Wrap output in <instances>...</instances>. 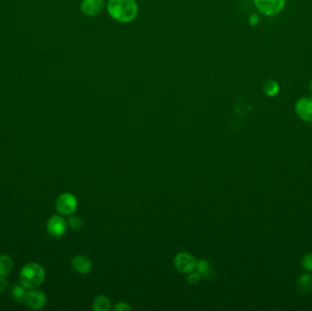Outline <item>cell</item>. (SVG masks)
I'll return each mask as SVG.
<instances>
[{
    "label": "cell",
    "instance_id": "cell-3",
    "mask_svg": "<svg viewBox=\"0 0 312 311\" xmlns=\"http://www.w3.org/2000/svg\"><path fill=\"white\" fill-rule=\"evenodd\" d=\"M78 199L72 193H63L57 198L56 209L61 215L70 216L76 212Z\"/></svg>",
    "mask_w": 312,
    "mask_h": 311
},
{
    "label": "cell",
    "instance_id": "cell-1",
    "mask_svg": "<svg viewBox=\"0 0 312 311\" xmlns=\"http://www.w3.org/2000/svg\"><path fill=\"white\" fill-rule=\"evenodd\" d=\"M107 9L110 17L122 23L132 21L138 14V7L133 0H109Z\"/></svg>",
    "mask_w": 312,
    "mask_h": 311
},
{
    "label": "cell",
    "instance_id": "cell-9",
    "mask_svg": "<svg viewBox=\"0 0 312 311\" xmlns=\"http://www.w3.org/2000/svg\"><path fill=\"white\" fill-rule=\"evenodd\" d=\"M104 6V0H83L80 9L86 16L95 17L103 11Z\"/></svg>",
    "mask_w": 312,
    "mask_h": 311
},
{
    "label": "cell",
    "instance_id": "cell-13",
    "mask_svg": "<svg viewBox=\"0 0 312 311\" xmlns=\"http://www.w3.org/2000/svg\"><path fill=\"white\" fill-rule=\"evenodd\" d=\"M12 258L8 255H0V277H8L13 269Z\"/></svg>",
    "mask_w": 312,
    "mask_h": 311
},
{
    "label": "cell",
    "instance_id": "cell-7",
    "mask_svg": "<svg viewBox=\"0 0 312 311\" xmlns=\"http://www.w3.org/2000/svg\"><path fill=\"white\" fill-rule=\"evenodd\" d=\"M47 231L53 238H59L67 231V222L61 215H52L47 223Z\"/></svg>",
    "mask_w": 312,
    "mask_h": 311
},
{
    "label": "cell",
    "instance_id": "cell-19",
    "mask_svg": "<svg viewBox=\"0 0 312 311\" xmlns=\"http://www.w3.org/2000/svg\"><path fill=\"white\" fill-rule=\"evenodd\" d=\"M201 279V277L197 272H194L192 271L188 273V277H187V281L189 282L190 284H197Z\"/></svg>",
    "mask_w": 312,
    "mask_h": 311
},
{
    "label": "cell",
    "instance_id": "cell-15",
    "mask_svg": "<svg viewBox=\"0 0 312 311\" xmlns=\"http://www.w3.org/2000/svg\"><path fill=\"white\" fill-rule=\"evenodd\" d=\"M263 91L268 96L274 97L279 93V85L276 80H266L263 83Z\"/></svg>",
    "mask_w": 312,
    "mask_h": 311
},
{
    "label": "cell",
    "instance_id": "cell-11",
    "mask_svg": "<svg viewBox=\"0 0 312 311\" xmlns=\"http://www.w3.org/2000/svg\"><path fill=\"white\" fill-rule=\"evenodd\" d=\"M195 270L200 275V277L205 279H210L215 277V271L212 269L210 264L205 259L197 261Z\"/></svg>",
    "mask_w": 312,
    "mask_h": 311
},
{
    "label": "cell",
    "instance_id": "cell-17",
    "mask_svg": "<svg viewBox=\"0 0 312 311\" xmlns=\"http://www.w3.org/2000/svg\"><path fill=\"white\" fill-rule=\"evenodd\" d=\"M68 224H69V226L72 227V229L75 230V231L80 230L81 227H82V221H81V219L77 217V216H74V215H72V216L70 215V218H69Z\"/></svg>",
    "mask_w": 312,
    "mask_h": 311
},
{
    "label": "cell",
    "instance_id": "cell-18",
    "mask_svg": "<svg viewBox=\"0 0 312 311\" xmlns=\"http://www.w3.org/2000/svg\"><path fill=\"white\" fill-rule=\"evenodd\" d=\"M303 269L308 272H312V253H308L302 258Z\"/></svg>",
    "mask_w": 312,
    "mask_h": 311
},
{
    "label": "cell",
    "instance_id": "cell-8",
    "mask_svg": "<svg viewBox=\"0 0 312 311\" xmlns=\"http://www.w3.org/2000/svg\"><path fill=\"white\" fill-rule=\"evenodd\" d=\"M297 115L305 122H312V97H302L295 106Z\"/></svg>",
    "mask_w": 312,
    "mask_h": 311
},
{
    "label": "cell",
    "instance_id": "cell-21",
    "mask_svg": "<svg viewBox=\"0 0 312 311\" xmlns=\"http://www.w3.org/2000/svg\"><path fill=\"white\" fill-rule=\"evenodd\" d=\"M7 287H8V280L5 277H0V293L4 292Z\"/></svg>",
    "mask_w": 312,
    "mask_h": 311
},
{
    "label": "cell",
    "instance_id": "cell-12",
    "mask_svg": "<svg viewBox=\"0 0 312 311\" xmlns=\"http://www.w3.org/2000/svg\"><path fill=\"white\" fill-rule=\"evenodd\" d=\"M297 290L302 294L308 293L312 290V277L308 274H302L298 278Z\"/></svg>",
    "mask_w": 312,
    "mask_h": 311
},
{
    "label": "cell",
    "instance_id": "cell-6",
    "mask_svg": "<svg viewBox=\"0 0 312 311\" xmlns=\"http://www.w3.org/2000/svg\"><path fill=\"white\" fill-rule=\"evenodd\" d=\"M173 263L179 272L188 274L195 270L197 260L189 253L181 252L175 256Z\"/></svg>",
    "mask_w": 312,
    "mask_h": 311
},
{
    "label": "cell",
    "instance_id": "cell-2",
    "mask_svg": "<svg viewBox=\"0 0 312 311\" xmlns=\"http://www.w3.org/2000/svg\"><path fill=\"white\" fill-rule=\"evenodd\" d=\"M45 277L46 273L42 265L31 262L22 268L19 273V281L28 290H31L42 285Z\"/></svg>",
    "mask_w": 312,
    "mask_h": 311
},
{
    "label": "cell",
    "instance_id": "cell-5",
    "mask_svg": "<svg viewBox=\"0 0 312 311\" xmlns=\"http://www.w3.org/2000/svg\"><path fill=\"white\" fill-rule=\"evenodd\" d=\"M23 301L25 303L26 306L31 309L35 310L41 309L46 305V294L41 290L31 288L29 291H27Z\"/></svg>",
    "mask_w": 312,
    "mask_h": 311
},
{
    "label": "cell",
    "instance_id": "cell-22",
    "mask_svg": "<svg viewBox=\"0 0 312 311\" xmlns=\"http://www.w3.org/2000/svg\"><path fill=\"white\" fill-rule=\"evenodd\" d=\"M309 90H310V92H311L312 93V79L311 80H310V83H309Z\"/></svg>",
    "mask_w": 312,
    "mask_h": 311
},
{
    "label": "cell",
    "instance_id": "cell-16",
    "mask_svg": "<svg viewBox=\"0 0 312 311\" xmlns=\"http://www.w3.org/2000/svg\"><path fill=\"white\" fill-rule=\"evenodd\" d=\"M28 288L22 285L21 283L19 285H16L12 288L11 294H12L13 299L16 301H21L24 299L27 290Z\"/></svg>",
    "mask_w": 312,
    "mask_h": 311
},
{
    "label": "cell",
    "instance_id": "cell-4",
    "mask_svg": "<svg viewBox=\"0 0 312 311\" xmlns=\"http://www.w3.org/2000/svg\"><path fill=\"white\" fill-rule=\"evenodd\" d=\"M256 8L266 16H275L281 12L286 0H254Z\"/></svg>",
    "mask_w": 312,
    "mask_h": 311
},
{
    "label": "cell",
    "instance_id": "cell-10",
    "mask_svg": "<svg viewBox=\"0 0 312 311\" xmlns=\"http://www.w3.org/2000/svg\"><path fill=\"white\" fill-rule=\"evenodd\" d=\"M72 266L77 273L85 275L89 273L93 269V263L89 257L83 255H78L72 258Z\"/></svg>",
    "mask_w": 312,
    "mask_h": 311
},
{
    "label": "cell",
    "instance_id": "cell-20",
    "mask_svg": "<svg viewBox=\"0 0 312 311\" xmlns=\"http://www.w3.org/2000/svg\"><path fill=\"white\" fill-rule=\"evenodd\" d=\"M114 309L117 311L131 310V307L129 306L128 303L118 302L115 305Z\"/></svg>",
    "mask_w": 312,
    "mask_h": 311
},
{
    "label": "cell",
    "instance_id": "cell-14",
    "mask_svg": "<svg viewBox=\"0 0 312 311\" xmlns=\"http://www.w3.org/2000/svg\"><path fill=\"white\" fill-rule=\"evenodd\" d=\"M93 308L94 311L110 310L112 308L110 299L104 295L98 296L97 298L94 299V301H93Z\"/></svg>",
    "mask_w": 312,
    "mask_h": 311
}]
</instances>
